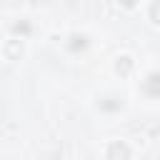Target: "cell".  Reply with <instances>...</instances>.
Segmentation results:
<instances>
[{
    "instance_id": "obj_1",
    "label": "cell",
    "mask_w": 160,
    "mask_h": 160,
    "mask_svg": "<svg viewBox=\"0 0 160 160\" xmlns=\"http://www.w3.org/2000/svg\"><path fill=\"white\" fill-rule=\"evenodd\" d=\"M25 45H28V38L15 35V32H8L5 40H2V45H0L2 60L5 62H20L25 58Z\"/></svg>"
},
{
    "instance_id": "obj_2",
    "label": "cell",
    "mask_w": 160,
    "mask_h": 160,
    "mask_svg": "<svg viewBox=\"0 0 160 160\" xmlns=\"http://www.w3.org/2000/svg\"><path fill=\"white\" fill-rule=\"evenodd\" d=\"M138 152H140V150L132 148L130 140H120V138L108 140V145L102 148V155H105V158H132V155H138Z\"/></svg>"
},
{
    "instance_id": "obj_3",
    "label": "cell",
    "mask_w": 160,
    "mask_h": 160,
    "mask_svg": "<svg viewBox=\"0 0 160 160\" xmlns=\"http://www.w3.org/2000/svg\"><path fill=\"white\" fill-rule=\"evenodd\" d=\"M145 20L155 28H160V0H148L145 2Z\"/></svg>"
}]
</instances>
